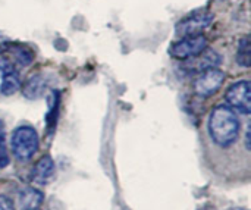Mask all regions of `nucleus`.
Wrapping results in <instances>:
<instances>
[{"label": "nucleus", "instance_id": "f257e3e1", "mask_svg": "<svg viewBox=\"0 0 251 210\" xmlns=\"http://www.w3.org/2000/svg\"><path fill=\"white\" fill-rule=\"evenodd\" d=\"M241 132V122L229 106L219 105L210 112L209 118V134L212 141L222 147L228 149L238 140Z\"/></svg>", "mask_w": 251, "mask_h": 210}, {"label": "nucleus", "instance_id": "f03ea898", "mask_svg": "<svg viewBox=\"0 0 251 210\" xmlns=\"http://www.w3.org/2000/svg\"><path fill=\"white\" fill-rule=\"evenodd\" d=\"M40 141L38 134L31 125H21L15 128L10 137V150L13 156L21 160L26 162L29 160L38 150Z\"/></svg>", "mask_w": 251, "mask_h": 210}, {"label": "nucleus", "instance_id": "7ed1b4c3", "mask_svg": "<svg viewBox=\"0 0 251 210\" xmlns=\"http://www.w3.org/2000/svg\"><path fill=\"white\" fill-rule=\"evenodd\" d=\"M207 49V40L203 34L182 37L169 49V54L178 60H190Z\"/></svg>", "mask_w": 251, "mask_h": 210}, {"label": "nucleus", "instance_id": "20e7f679", "mask_svg": "<svg viewBox=\"0 0 251 210\" xmlns=\"http://www.w3.org/2000/svg\"><path fill=\"white\" fill-rule=\"evenodd\" d=\"M225 99L232 110H237L243 115L251 113V87L250 81L243 79L234 82L225 94Z\"/></svg>", "mask_w": 251, "mask_h": 210}, {"label": "nucleus", "instance_id": "39448f33", "mask_svg": "<svg viewBox=\"0 0 251 210\" xmlns=\"http://www.w3.org/2000/svg\"><path fill=\"white\" fill-rule=\"evenodd\" d=\"M225 72L219 68H210L197 77L194 81V91L199 97H210L221 90L225 82Z\"/></svg>", "mask_w": 251, "mask_h": 210}, {"label": "nucleus", "instance_id": "423d86ee", "mask_svg": "<svg viewBox=\"0 0 251 210\" xmlns=\"http://www.w3.org/2000/svg\"><path fill=\"white\" fill-rule=\"evenodd\" d=\"M213 22V13L210 12H197L193 13L182 21L176 24V35L182 37H190V35H199L201 34L206 28H209Z\"/></svg>", "mask_w": 251, "mask_h": 210}, {"label": "nucleus", "instance_id": "0eeeda50", "mask_svg": "<svg viewBox=\"0 0 251 210\" xmlns=\"http://www.w3.org/2000/svg\"><path fill=\"white\" fill-rule=\"evenodd\" d=\"M54 174H56L54 160L51 159V156L46 155V156H43L34 165V169H32L31 177H32V181L37 185H47V184H50L53 181Z\"/></svg>", "mask_w": 251, "mask_h": 210}, {"label": "nucleus", "instance_id": "6e6552de", "mask_svg": "<svg viewBox=\"0 0 251 210\" xmlns=\"http://www.w3.org/2000/svg\"><path fill=\"white\" fill-rule=\"evenodd\" d=\"M44 200V194L32 187H24L18 193V206L21 210H38Z\"/></svg>", "mask_w": 251, "mask_h": 210}, {"label": "nucleus", "instance_id": "1a4fd4ad", "mask_svg": "<svg viewBox=\"0 0 251 210\" xmlns=\"http://www.w3.org/2000/svg\"><path fill=\"white\" fill-rule=\"evenodd\" d=\"M190 60H193L190 65L191 69L194 68L196 72H203L210 68H219V65L222 63V56L212 49H206L199 56H196Z\"/></svg>", "mask_w": 251, "mask_h": 210}, {"label": "nucleus", "instance_id": "9d476101", "mask_svg": "<svg viewBox=\"0 0 251 210\" xmlns=\"http://www.w3.org/2000/svg\"><path fill=\"white\" fill-rule=\"evenodd\" d=\"M47 85H49L47 77L43 74H35L26 79V82L22 87V93L26 99L34 100V99H38L40 96L44 94V91L47 90Z\"/></svg>", "mask_w": 251, "mask_h": 210}, {"label": "nucleus", "instance_id": "9b49d317", "mask_svg": "<svg viewBox=\"0 0 251 210\" xmlns=\"http://www.w3.org/2000/svg\"><path fill=\"white\" fill-rule=\"evenodd\" d=\"M1 54H4L15 66L19 65V66H26L32 62V52L28 49V47H24V46H6L4 50H0Z\"/></svg>", "mask_w": 251, "mask_h": 210}, {"label": "nucleus", "instance_id": "f8f14e48", "mask_svg": "<svg viewBox=\"0 0 251 210\" xmlns=\"http://www.w3.org/2000/svg\"><path fill=\"white\" fill-rule=\"evenodd\" d=\"M1 82H0V93L3 96H12L13 93H16L21 88V79H19V74L18 71L4 74L0 77Z\"/></svg>", "mask_w": 251, "mask_h": 210}, {"label": "nucleus", "instance_id": "ddd939ff", "mask_svg": "<svg viewBox=\"0 0 251 210\" xmlns=\"http://www.w3.org/2000/svg\"><path fill=\"white\" fill-rule=\"evenodd\" d=\"M59 107H60V94L59 91H53L50 97V107L47 113V134H53L56 124H57V116H59Z\"/></svg>", "mask_w": 251, "mask_h": 210}, {"label": "nucleus", "instance_id": "4468645a", "mask_svg": "<svg viewBox=\"0 0 251 210\" xmlns=\"http://www.w3.org/2000/svg\"><path fill=\"white\" fill-rule=\"evenodd\" d=\"M237 63L243 68H250L251 53H250V38L249 35H244L238 43L237 50Z\"/></svg>", "mask_w": 251, "mask_h": 210}, {"label": "nucleus", "instance_id": "2eb2a0df", "mask_svg": "<svg viewBox=\"0 0 251 210\" xmlns=\"http://www.w3.org/2000/svg\"><path fill=\"white\" fill-rule=\"evenodd\" d=\"M10 162V156L7 152V144H6V131H4V124L0 119V169L6 168Z\"/></svg>", "mask_w": 251, "mask_h": 210}, {"label": "nucleus", "instance_id": "dca6fc26", "mask_svg": "<svg viewBox=\"0 0 251 210\" xmlns=\"http://www.w3.org/2000/svg\"><path fill=\"white\" fill-rule=\"evenodd\" d=\"M0 210H15V205L10 199L0 196Z\"/></svg>", "mask_w": 251, "mask_h": 210}, {"label": "nucleus", "instance_id": "f3484780", "mask_svg": "<svg viewBox=\"0 0 251 210\" xmlns=\"http://www.w3.org/2000/svg\"><path fill=\"white\" fill-rule=\"evenodd\" d=\"M250 135H251V125H249V127H247V130H246V138H244V144H246L247 152H250V149H251Z\"/></svg>", "mask_w": 251, "mask_h": 210}, {"label": "nucleus", "instance_id": "a211bd4d", "mask_svg": "<svg viewBox=\"0 0 251 210\" xmlns=\"http://www.w3.org/2000/svg\"><path fill=\"white\" fill-rule=\"evenodd\" d=\"M232 210H246V209H232Z\"/></svg>", "mask_w": 251, "mask_h": 210}]
</instances>
